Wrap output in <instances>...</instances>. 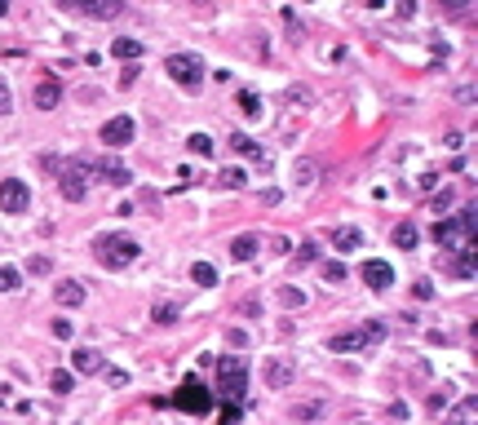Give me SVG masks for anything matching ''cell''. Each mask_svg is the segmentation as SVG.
I'll return each instance as SVG.
<instances>
[{"label": "cell", "mask_w": 478, "mask_h": 425, "mask_svg": "<svg viewBox=\"0 0 478 425\" xmlns=\"http://www.w3.org/2000/svg\"><path fill=\"white\" fill-rule=\"evenodd\" d=\"M478 208H460L456 217H443L434 226V244L443 253H456V249H478Z\"/></svg>", "instance_id": "obj_1"}, {"label": "cell", "mask_w": 478, "mask_h": 425, "mask_svg": "<svg viewBox=\"0 0 478 425\" xmlns=\"http://www.w3.org/2000/svg\"><path fill=\"white\" fill-rule=\"evenodd\" d=\"M142 253V244L138 239H129V235H97L93 244V257L102 261L107 270H124V266H133Z\"/></svg>", "instance_id": "obj_2"}, {"label": "cell", "mask_w": 478, "mask_h": 425, "mask_svg": "<svg viewBox=\"0 0 478 425\" xmlns=\"http://www.w3.org/2000/svg\"><path fill=\"white\" fill-rule=\"evenodd\" d=\"M217 390L226 395V403H244V395H249V368H244L239 354L217 359Z\"/></svg>", "instance_id": "obj_3"}, {"label": "cell", "mask_w": 478, "mask_h": 425, "mask_svg": "<svg viewBox=\"0 0 478 425\" xmlns=\"http://www.w3.org/2000/svg\"><path fill=\"white\" fill-rule=\"evenodd\" d=\"M58 169V191L67 195L71 204H80L89 195V164L85 160H67V164H54Z\"/></svg>", "instance_id": "obj_4"}, {"label": "cell", "mask_w": 478, "mask_h": 425, "mask_svg": "<svg viewBox=\"0 0 478 425\" xmlns=\"http://www.w3.org/2000/svg\"><path fill=\"white\" fill-rule=\"evenodd\" d=\"M173 407L204 417L208 407H213V390H208L204 381H195V377H182V385H177V395H173Z\"/></svg>", "instance_id": "obj_5"}, {"label": "cell", "mask_w": 478, "mask_h": 425, "mask_svg": "<svg viewBox=\"0 0 478 425\" xmlns=\"http://www.w3.org/2000/svg\"><path fill=\"white\" fill-rule=\"evenodd\" d=\"M381 337H386V323H364V328H354V333L333 337V341H328V350H333V354H354L364 346H376Z\"/></svg>", "instance_id": "obj_6"}, {"label": "cell", "mask_w": 478, "mask_h": 425, "mask_svg": "<svg viewBox=\"0 0 478 425\" xmlns=\"http://www.w3.org/2000/svg\"><path fill=\"white\" fill-rule=\"evenodd\" d=\"M164 71H169L173 85H182V89H200V80H204L200 58H191V54H173L169 62H164Z\"/></svg>", "instance_id": "obj_7"}, {"label": "cell", "mask_w": 478, "mask_h": 425, "mask_svg": "<svg viewBox=\"0 0 478 425\" xmlns=\"http://www.w3.org/2000/svg\"><path fill=\"white\" fill-rule=\"evenodd\" d=\"M58 5L71 13H85V18H115L124 9V0H58Z\"/></svg>", "instance_id": "obj_8"}, {"label": "cell", "mask_w": 478, "mask_h": 425, "mask_svg": "<svg viewBox=\"0 0 478 425\" xmlns=\"http://www.w3.org/2000/svg\"><path fill=\"white\" fill-rule=\"evenodd\" d=\"M27 204H31L27 182H18V177H5V182H0V208H5V212H27Z\"/></svg>", "instance_id": "obj_9"}, {"label": "cell", "mask_w": 478, "mask_h": 425, "mask_svg": "<svg viewBox=\"0 0 478 425\" xmlns=\"http://www.w3.org/2000/svg\"><path fill=\"white\" fill-rule=\"evenodd\" d=\"M133 133H138V124H133V120H129V116H115V120L102 124V133H97V138H102L111 151H115V146H129V142H133Z\"/></svg>", "instance_id": "obj_10"}, {"label": "cell", "mask_w": 478, "mask_h": 425, "mask_svg": "<svg viewBox=\"0 0 478 425\" xmlns=\"http://www.w3.org/2000/svg\"><path fill=\"white\" fill-rule=\"evenodd\" d=\"M85 164H89V173H102V182H111V186H129V182H133V173H129L124 164H120V160H85Z\"/></svg>", "instance_id": "obj_11"}, {"label": "cell", "mask_w": 478, "mask_h": 425, "mask_svg": "<svg viewBox=\"0 0 478 425\" xmlns=\"http://www.w3.org/2000/svg\"><path fill=\"white\" fill-rule=\"evenodd\" d=\"M292 377H297L292 359H266V385H270V390H288Z\"/></svg>", "instance_id": "obj_12"}, {"label": "cell", "mask_w": 478, "mask_h": 425, "mask_svg": "<svg viewBox=\"0 0 478 425\" xmlns=\"http://www.w3.org/2000/svg\"><path fill=\"white\" fill-rule=\"evenodd\" d=\"M364 284H368L372 292H386V288L394 284V270H390V261H368V266H364Z\"/></svg>", "instance_id": "obj_13"}, {"label": "cell", "mask_w": 478, "mask_h": 425, "mask_svg": "<svg viewBox=\"0 0 478 425\" xmlns=\"http://www.w3.org/2000/svg\"><path fill=\"white\" fill-rule=\"evenodd\" d=\"M71 368H76V372H85V377H97V372H107V359L97 354V350L85 346V350H76V354H71Z\"/></svg>", "instance_id": "obj_14"}, {"label": "cell", "mask_w": 478, "mask_h": 425, "mask_svg": "<svg viewBox=\"0 0 478 425\" xmlns=\"http://www.w3.org/2000/svg\"><path fill=\"white\" fill-rule=\"evenodd\" d=\"M58 102H62V85H58L54 76H44L40 85H36V107H40V111H54Z\"/></svg>", "instance_id": "obj_15"}, {"label": "cell", "mask_w": 478, "mask_h": 425, "mask_svg": "<svg viewBox=\"0 0 478 425\" xmlns=\"http://www.w3.org/2000/svg\"><path fill=\"white\" fill-rule=\"evenodd\" d=\"M474 253H478V249H456V253H448V275H456V280H470V275H474Z\"/></svg>", "instance_id": "obj_16"}, {"label": "cell", "mask_w": 478, "mask_h": 425, "mask_svg": "<svg viewBox=\"0 0 478 425\" xmlns=\"http://www.w3.org/2000/svg\"><path fill=\"white\" fill-rule=\"evenodd\" d=\"M257 249H261L257 235H235V239H230V257H235V261H253Z\"/></svg>", "instance_id": "obj_17"}, {"label": "cell", "mask_w": 478, "mask_h": 425, "mask_svg": "<svg viewBox=\"0 0 478 425\" xmlns=\"http://www.w3.org/2000/svg\"><path fill=\"white\" fill-rule=\"evenodd\" d=\"M230 146H235L239 155H249V160H257V164H266V151L249 138V133H230Z\"/></svg>", "instance_id": "obj_18"}, {"label": "cell", "mask_w": 478, "mask_h": 425, "mask_svg": "<svg viewBox=\"0 0 478 425\" xmlns=\"http://www.w3.org/2000/svg\"><path fill=\"white\" fill-rule=\"evenodd\" d=\"M54 297H58L62 306H80V301H85V284H76V280H62V284L54 288Z\"/></svg>", "instance_id": "obj_19"}, {"label": "cell", "mask_w": 478, "mask_h": 425, "mask_svg": "<svg viewBox=\"0 0 478 425\" xmlns=\"http://www.w3.org/2000/svg\"><path fill=\"white\" fill-rule=\"evenodd\" d=\"M111 54L120 58V62H124V58L133 62V58H142V44H138V40H129V36H115V40H111Z\"/></svg>", "instance_id": "obj_20"}, {"label": "cell", "mask_w": 478, "mask_h": 425, "mask_svg": "<svg viewBox=\"0 0 478 425\" xmlns=\"http://www.w3.org/2000/svg\"><path fill=\"white\" fill-rule=\"evenodd\" d=\"M333 244H337L341 253H350V249H359V244H364V235H359L354 226H337V231H333Z\"/></svg>", "instance_id": "obj_21"}, {"label": "cell", "mask_w": 478, "mask_h": 425, "mask_svg": "<svg viewBox=\"0 0 478 425\" xmlns=\"http://www.w3.org/2000/svg\"><path fill=\"white\" fill-rule=\"evenodd\" d=\"M191 280H195V288H217V270H213L208 261H195V266H191Z\"/></svg>", "instance_id": "obj_22"}, {"label": "cell", "mask_w": 478, "mask_h": 425, "mask_svg": "<svg viewBox=\"0 0 478 425\" xmlns=\"http://www.w3.org/2000/svg\"><path fill=\"white\" fill-rule=\"evenodd\" d=\"M417 226H412V222H403V226H394V244H399V249H417Z\"/></svg>", "instance_id": "obj_23"}, {"label": "cell", "mask_w": 478, "mask_h": 425, "mask_svg": "<svg viewBox=\"0 0 478 425\" xmlns=\"http://www.w3.org/2000/svg\"><path fill=\"white\" fill-rule=\"evenodd\" d=\"M239 111H244L249 120H257V116H261V97H257L253 89H244V93H239Z\"/></svg>", "instance_id": "obj_24"}, {"label": "cell", "mask_w": 478, "mask_h": 425, "mask_svg": "<svg viewBox=\"0 0 478 425\" xmlns=\"http://www.w3.org/2000/svg\"><path fill=\"white\" fill-rule=\"evenodd\" d=\"M71 385H76V377H71V372H54V377H49V390H54V395H71Z\"/></svg>", "instance_id": "obj_25"}, {"label": "cell", "mask_w": 478, "mask_h": 425, "mask_svg": "<svg viewBox=\"0 0 478 425\" xmlns=\"http://www.w3.org/2000/svg\"><path fill=\"white\" fill-rule=\"evenodd\" d=\"M186 146H191L195 155H213V151H217V146H213V138H208V133H191V138H186Z\"/></svg>", "instance_id": "obj_26"}, {"label": "cell", "mask_w": 478, "mask_h": 425, "mask_svg": "<svg viewBox=\"0 0 478 425\" xmlns=\"http://www.w3.org/2000/svg\"><path fill=\"white\" fill-rule=\"evenodd\" d=\"M18 284H23V275H18V270H13V266H0V292H13Z\"/></svg>", "instance_id": "obj_27"}, {"label": "cell", "mask_w": 478, "mask_h": 425, "mask_svg": "<svg viewBox=\"0 0 478 425\" xmlns=\"http://www.w3.org/2000/svg\"><path fill=\"white\" fill-rule=\"evenodd\" d=\"M244 182H249V173H244V169H226L222 173V186H230V191H244Z\"/></svg>", "instance_id": "obj_28"}, {"label": "cell", "mask_w": 478, "mask_h": 425, "mask_svg": "<svg viewBox=\"0 0 478 425\" xmlns=\"http://www.w3.org/2000/svg\"><path fill=\"white\" fill-rule=\"evenodd\" d=\"M151 319H155V323H177V306H173V301L155 306V310H151Z\"/></svg>", "instance_id": "obj_29"}, {"label": "cell", "mask_w": 478, "mask_h": 425, "mask_svg": "<svg viewBox=\"0 0 478 425\" xmlns=\"http://www.w3.org/2000/svg\"><path fill=\"white\" fill-rule=\"evenodd\" d=\"M323 280L328 284H345V266L341 261H323Z\"/></svg>", "instance_id": "obj_30"}, {"label": "cell", "mask_w": 478, "mask_h": 425, "mask_svg": "<svg viewBox=\"0 0 478 425\" xmlns=\"http://www.w3.org/2000/svg\"><path fill=\"white\" fill-rule=\"evenodd\" d=\"M297 261H301V266H310V261H319V244H301V249H297Z\"/></svg>", "instance_id": "obj_31"}, {"label": "cell", "mask_w": 478, "mask_h": 425, "mask_svg": "<svg viewBox=\"0 0 478 425\" xmlns=\"http://www.w3.org/2000/svg\"><path fill=\"white\" fill-rule=\"evenodd\" d=\"M9 111H13V97H9V85L0 80V116H9Z\"/></svg>", "instance_id": "obj_32"}, {"label": "cell", "mask_w": 478, "mask_h": 425, "mask_svg": "<svg viewBox=\"0 0 478 425\" xmlns=\"http://www.w3.org/2000/svg\"><path fill=\"white\" fill-rule=\"evenodd\" d=\"M239 403H226V412H222V425H239Z\"/></svg>", "instance_id": "obj_33"}, {"label": "cell", "mask_w": 478, "mask_h": 425, "mask_svg": "<svg viewBox=\"0 0 478 425\" xmlns=\"http://www.w3.org/2000/svg\"><path fill=\"white\" fill-rule=\"evenodd\" d=\"M279 301H284V306H301L306 297H301V292H297V288H284V292H279Z\"/></svg>", "instance_id": "obj_34"}, {"label": "cell", "mask_w": 478, "mask_h": 425, "mask_svg": "<svg viewBox=\"0 0 478 425\" xmlns=\"http://www.w3.org/2000/svg\"><path fill=\"white\" fill-rule=\"evenodd\" d=\"M412 292H417L421 301H430V297H434V284H430V280H417V288H412Z\"/></svg>", "instance_id": "obj_35"}, {"label": "cell", "mask_w": 478, "mask_h": 425, "mask_svg": "<svg viewBox=\"0 0 478 425\" xmlns=\"http://www.w3.org/2000/svg\"><path fill=\"white\" fill-rule=\"evenodd\" d=\"M54 337L67 341V337H71V319H54Z\"/></svg>", "instance_id": "obj_36"}, {"label": "cell", "mask_w": 478, "mask_h": 425, "mask_svg": "<svg viewBox=\"0 0 478 425\" xmlns=\"http://www.w3.org/2000/svg\"><path fill=\"white\" fill-rule=\"evenodd\" d=\"M27 270H31V275H49V261H44V257H31Z\"/></svg>", "instance_id": "obj_37"}, {"label": "cell", "mask_w": 478, "mask_h": 425, "mask_svg": "<svg viewBox=\"0 0 478 425\" xmlns=\"http://www.w3.org/2000/svg\"><path fill=\"white\" fill-rule=\"evenodd\" d=\"M107 381H111V385H129V372H120V368H107Z\"/></svg>", "instance_id": "obj_38"}, {"label": "cell", "mask_w": 478, "mask_h": 425, "mask_svg": "<svg viewBox=\"0 0 478 425\" xmlns=\"http://www.w3.org/2000/svg\"><path fill=\"white\" fill-rule=\"evenodd\" d=\"M310 173H315V164H297V182L306 186V182H310Z\"/></svg>", "instance_id": "obj_39"}, {"label": "cell", "mask_w": 478, "mask_h": 425, "mask_svg": "<svg viewBox=\"0 0 478 425\" xmlns=\"http://www.w3.org/2000/svg\"><path fill=\"white\" fill-rule=\"evenodd\" d=\"M399 13H417V0H399Z\"/></svg>", "instance_id": "obj_40"}, {"label": "cell", "mask_w": 478, "mask_h": 425, "mask_svg": "<svg viewBox=\"0 0 478 425\" xmlns=\"http://www.w3.org/2000/svg\"><path fill=\"white\" fill-rule=\"evenodd\" d=\"M5 13H9V0H0V18H5Z\"/></svg>", "instance_id": "obj_41"}, {"label": "cell", "mask_w": 478, "mask_h": 425, "mask_svg": "<svg viewBox=\"0 0 478 425\" xmlns=\"http://www.w3.org/2000/svg\"><path fill=\"white\" fill-rule=\"evenodd\" d=\"M448 5H456V0H448Z\"/></svg>", "instance_id": "obj_42"}]
</instances>
